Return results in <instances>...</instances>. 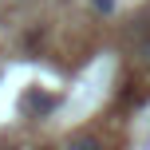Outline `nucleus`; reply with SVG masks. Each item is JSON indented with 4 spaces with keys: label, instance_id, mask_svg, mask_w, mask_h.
<instances>
[{
    "label": "nucleus",
    "instance_id": "obj_3",
    "mask_svg": "<svg viewBox=\"0 0 150 150\" xmlns=\"http://www.w3.org/2000/svg\"><path fill=\"white\" fill-rule=\"evenodd\" d=\"M0 150H16V146H0Z\"/></svg>",
    "mask_w": 150,
    "mask_h": 150
},
{
    "label": "nucleus",
    "instance_id": "obj_1",
    "mask_svg": "<svg viewBox=\"0 0 150 150\" xmlns=\"http://www.w3.org/2000/svg\"><path fill=\"white\" fill-rule=\"evenodd\" d=\"M71 150H103L95 142V138H79V142H71Z\"/></svg>",
    "mask_w": 150,
    "mask_h": 150
},
{
    "label": "nucleus",
    "instance_id": "obj_4",
    "mask_svg": "<svg viewBox=\"0 0 150 150\" xmlns=\"http://www.w3.org/2000/svg\"><path fill=\"white\" fill-rule=\"evenodd\" d=\"M44 150H55V146H44Z\"/></svg>",
    "mask_w": 150,
    "mask_h": 150
},
{
    "label": "nucleus",
    "instance_id": "obj_2",
    "mask_svg": "<svg viewBox=\"0 0 150 150\" xmlns=\"http://www.w3.org/2000/svg\"><path fill=\"white\" fill-rule=\"evenodd\" d=\"M91 4H95L99 12H115V0H91Z\"/></svg>",
    "mask_w": 150,
    "mask_h": 150
}]
</instances>
